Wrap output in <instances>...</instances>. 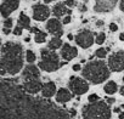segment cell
<instances>
[{"label":"cell","mask_w":124,"mask_h":119,"mask_svg":"<svg viewBox=\"0 0 124 119\" xmlns=\"http://www.w3.org/2000/svg\"><path fill=\"white\" fill-rule=\"evenodd\" d=\"M68 85H70V89L72 90V92L76 95H83L89 90L88 83L78 77H71Z\"/></svg>","instance_id":"cell-8"},{"label":"cell","mask_w":124,"mask_h":119,"mask_svg":"<svg viewBox=\"0 0 124 119\" xmlns=\"http://www.w3.org/2000/svg\"><path fill=\"white\" fill-rule=\"evenodd\" d=\"M22 29H23L22 27L17 26V27L15 28V30H14V34H15V35H21V34H22Z\"/></svg>","instance_id":"cell-28"},{"label":"cell","mask_w":124,"mask_h":119,"mask_svg":"<svg viewBox=\"0 0 124 119\" xmlns=\"http://www.w3.org/2000/svg\"><path fill=\"white\" fill-rule=\"evenodd\" d=\"M83 119H111V108L105 101H96L85 104L82 111Z\"/></svg>","instance_id":"cell-4"},{"label":"cell","mask_w":124,"mask_h":119,"mask_svg":"<svg viewBox=\"0 0 124 119\" xmlns=\"http://www.w3.org/2000/svg\"><path fill=\"white\" fill-rule=\"evenodd\" d=\"M18 26L22 27V28H28V29L31 28V20L23 12L20 14V16H18Z\"/></svg>","instance_id":"cell-19"},{"label":"cell","mask_w":124,"mask_h":119,"mask_svg":"<svg viewBox=\"0 0 124 119\" xmlns=\"http://www.w3.org/2000/svg\"><path fill=\"white\" fill-rule=\"evenodd\" d=\"M29 29H31V30H32V32H33V33H35V34H37V33H39V32H40V30H39V29H38V28H34V27H33V28H29Z\"/></svg>","instance_id":"cell-34"},{"label":"cell","mask_w":124,"mask_h":119,"mask_svg":"<svg viewBox=\"0 0 124 119\" xmlns=\"http://www.w3.org/2000/svg\"><path fill=\"white\" fill-rule=\"evenodd\" d=\"M20 5V0H4L1 4V16L4 18L9 17L11 12H14Z\"/></svg>","instance_id":"cell-11"},{"label":"cell","mask_w":124,"mask_h":119,"mask_svg":"<svg viewBox=\"0 0 124 119\" xmlns=\"http://www.w3.org/2000/svg\"><path fill=\"white\" fill-rule=\"evenodd\" d=\"M27 61H28V63H33L34 61H35V55H34V52L33 51H27Z\"/></svg>","instance_id":"cell-23"},{"label":"cell","mask_w":124,"mask_h":119,"mask_svg":"<svg viewBox=\"0 0 124 119\" xmlns=\"http://www.w3.org/2000/svg\"><path fill=\"white\" fill-rule=\"evenodd\" d=\"M45 40H46V33H44V32H39V33H37L35 34V41L38 43V44H41V43H45Z\"/></svg>","instance_id":"cell-22"},{"label":"cell","mask_w":124,"mask_h":119,"mask_svg":"<svg viewBox=\"0 0 124 119\" xmlns=\"http://www.w3.org/2000/svg\"><path fill=\"white\" fill-rule=\"evenodd\" d=\"M78 55V50L74 46H71L70 44H65L61 49V56L63 57L66 61H71L72 58H74Z\"/></svg>","instance_id":"cell-14"},{"label":"cell","mask_w":124,"mask_h":119,"mask_svg":"<svg viewBox=\"0 0 124 119\" xmlns=\"http://www.w3.org/2000/svg\"><path fill=\"white\" fill-rule=\"evenodd\" d=\"M65 4H66L67 6H70V7H73V6H76V1H74V0H66V1H65Z\"/></svg>","instance_id":"cell-29"},{"label":"cell","mask_w":124,"mask_h":119,"mask_svg":"<svg viewBox=\"0 0 124 119\" xmlns=\"http://www.w3.org/2000/svg\"><path fill=\"white\" fill-rule=\"evenodd\" d=\"M71 115L47 100L31 96L17 82L0 90V119H73Z\"/></svg>","instance_id":"cell-1"},{"label":"cell","mask_w":124,"mask_h":119,"mask_svg":"<svg viewBox=\"0 0 124 119\" xmlns=\"http://www.w3.org/2000/svg\"><path fill=\"white\" fill-rule=\"evenodd\" d=\"M89 102H96V101H99V96L97 95H95V94H93V95H90L89 96Z\"/></svg>","instance_id":"cell-27"},{"label":"cell","mask_w":124,"mask_h":119,"mask_svg":"<svg viewBox=\"0 0 124 119\" xmlns=\"http://www.w3.org/2000/svg\"><path fill=\"white\" fill-rule=\"evenodd\" d=\"M119 9L124 12V0H120V3H119Z\"/></svg>","instance_id":"cell-32"},{"label":"cell","mask_w":124,"mask_h":119,"mask_svg":"<svg viewBox=\"0 0 124 119\" xmlns=\"http://www.w3.org/2000/svg\"><path fill=\"white\" fill-rule=\"evenodd\" d=\"M43 85H44V84H41V82H40L39 79H32V80H26V82H24L23 89H24L28 94L35 95V94H38V92L43 89Z\"/></svg>","instance_id":"cell-12"},{"label":"cell","mask_w":124,"mask_h":119,"mask_svg":"<svg viewBox=\"0 0 124 119\" xmlns=\"http://www.w3.org/2000/svg\"><path fill=\"white\" fill-rule=\"evenodd\" d=\"M105 92L106 94H108V95H112V94H114L116 91H117V84L114 83V82H108L106 85H105Z\"/></svg>","instance_id":"cell-21"},{"label":"cell","mask_w":124,"mask_h":119,"mask_svg":"<svg viewBox=\"0 0 124 119\" xmlns=\"http://www.w3.org/2000/svg\"><path fill=\"white\" fill-rule=\"evenodd\" d=\"M45 3H51V1H55V0H44Z\"/></svg>","instance_id":"cell-41"},{"label":"cell","mask_w":124,"mask_h":119,"mask_svg":"<svg viewBox=\"0 0 124 119\" xmlns=\"http://www.w3.org/2000/svg\"><path fill=\"white\" fill-rule=\"evenodd\" d=\"M39 75H40V74H39V68L35 67V66H33V65H28V66L24 68L23 73H22V77H23L24 80L38 79Z\"/></svg>","instance_id":"cell-15"},{"label":"cell","mask_w":124,"mask_h":119,"mask_svg":"<svg viewBox=\"0 0 124 119\" xmlns=\"http://www.w3.org/2000/svg\"><path fill=\"white\" fill-rule=\"evenodd\" d=\"M120 94L124 96V86H122V88H120Z\"/></svg>","instance_id":"cell-39"},{"label":"cell","mask_w":124,"mask_h":119,"mask_svg":"<svg viewBox=\"0 0 124 119\" xmlns=\"http://www.w3.org/2000/svg\"><path fill=\"white\" fill-rule=\"evenodd\" d=\"M96 26H97V27H102V26H103V22H102V21H97V22H96Z\"/></svg>","instance_id":"cell-35"},{"label":"cell","mask_w":124,"mask_h":119,"mask_svg":"<svg viewBox=\"0 0 124 119\" xmlns=\"http://www.w3.org/2000/svg\"><path fill=\"white\" fill-rule=\"evenodd\" d=\"M105 38H106L105 33H100L99 35H96V40H95V43H97V44H102V43L105 41Z\"/></svg>","instance_id":"cell-26"},{"label":"cell","mask_w":124,"mask_h":119,"mask_svg":"<svg viewBox=\"0 0 124 119\" xmlns=\"http://www.w3.org/2000/svg\"><path fill=\"white\" fill-rule=\"evenodd\" d=\"M83 77L93 84H101L109 77V69L103 61H91L82 71Z\"/></svg>","instance_id":"cell-3"},{"label":"cell","mask_w":124,"mask_h":119,"mask_svg":"<svg viewBox=\"0 0 124 119\" xmlns=\"http://www.w3.org/2000/svg\"><path fill=\"white\" fill-rule=\"evenodd\" d=\"M66 6H67L66 4H62V3L56 4V5L54 6V9H52V14L55 15V17L60 18V17H62V16H65L66 14L71 15V10H68Z\"/></svg>","instance_id":"cell-16"},{"label":"cell","mask_w":124,"mask_h":119,"mask_svg":"<svg viewBox=\"0 0 124 119\" xmlns=\"http://www.w3.org/2000/svg\"><path fill=\"white\" fill-rule=\"evenodd\" d=\"M109 29H111L112 32H116V30L118 29V26H117L116 23H111V24H109Z\"/></svg>","instance_id":"cell-30"},{"label":"cell","mask_w":124,"mask_h":119,"mask_svg":"<svg viewBox=\"0 0 124 119\" xmlns=\"http://www.w3.org/2000/svg\"><path fill=\"white\" fill-rule=\"evenodd\" d=\"M50 16V9L46 5L37 4L33 6V17L37 21H45Z\"/></svg>","instance_id":"cell-10"},{"label":"cell","mask_w":124,"mask_h":119,"mask_svg":"<svg viewBox=\"0 0 124 119\" xmlns=\"http://www.w3.org/2000/svg\"><path fill=\"white\" fill-rule=\"evenodd\" d=\"M118 0H96L94 10L96 12L103 14V12H108L111 10L114 9V6L117 5Z\"/></svg>","instance_id":"cell-9"},{"label":"cell","mask_w":124,"mask_h":119,"mask_svg":"<svg viewBox=\"0 0 124 119\" xmlns=\"http://www.w3.org/2000/svg\"><path fill=\"white\" fill-rule=\"evenodd\" d=\"M68 39H70V40H72V39H73V35H72V34H70V35H68Z\"/></svg>","instance_id":"cell-40"},{"label":"cell","mask_w":124,"mask_h":119,"mask_svg":"<svg viewBox=\"0 0 124 119\" xmlns=\"http://www.w3.org/2000/svg\"><path fill=\"white\" fill-rule=\"evenodd\" d=\"M60 46H62V40L60 39V38H52L50 41H49V45H47V47L50 49V50H56V49H58Z\"/></svg>","instance_id":"cell-20"},{"label":"cell","mask_w":124,"mask_h":119,"mask_svg":"<svg viewBox=\"0 0 124 119\" xmlns=\"http://www.w3.org/2000/svg\"><path fill=\"white\" fill-rule=\"evenodd\" d=\"M56 92V86L52 82H47L43 85V89H41V94H43V97L45 98H50L55 95Z\"/></svg>","instance_id":"cell-17"},{"label":"cell","mask_w":124,"mask_h":119,"mask_svg":"<svg viewBox=\"0 0 124 119\" xmlns=\"http://www.w3.org/2000/svg\"><path fill=\"white\" fill-rule=\"evenodd\" d=\"M40 55L41 61L39 62V68L45 72H55L63 65L60 62L58 55L54 51H50L49 49H43Z\"/></svg>","instance_id":"cell-5"},{"label":"cell","mask_w":124,"mask_h":119,"mask_svg":"<svg viewBox=\"0 0 124 119\" xmlns=\"http://www.w3.org/2000/svg\"><path fill=\"white\" fill-rule=\"evenodd\" d=\"M76 43L83 47V49H88L90 47L95 41H94V34L91 30H88V29H83L80 30L77 35H76Z\"/></svg>","instance_id":"cell-7"},{"label":"cell","mask_w":124,"mask_h":119,"mask_svg":"<svg viewBox=\"0 0 124 119\" xmlns=\"http://www.w3.org/2000/svg\"><path fill=\"white\" fill-rule=\"evenodd\" d=\"M119 39L124 41V33H120V35H119Z\"/></svg>","instance_id":"cell-38"},{"label":"cell","mask_w":124,"mask_h":119,"mask_svg":"<svg viewBox=\"0 0 124 119\" xmlns=\"http://www.w3.org/2000/svg\"><path fill=\"white\" fill-rule=\"evenodd\" d=\"M108 67L113 72H120L124 69V51H117L109 56Z\"/></svg>","instance_id":"cell-6"},{"label":"cell","mask_w":124,"mask_h":119,"mask_svg":"<svg viewBox=\"0 0 124 119\" xmlns=\"http://www.w3.org/2000/svg\"><path fill=\"white\" fill-rule=\"evenodd\" d=\"M0 74L5 75L6 73L15 75L23 67V49L20 44L9 41L1 47V58H0Z\"/></svg>","instance_id":"cell-2"},{"label":"cell","mask_w":124,"mask_h":119,"mask_svg":"<svg viewBox=\"0 0 124 119\" xmlns=\"http://www.w3.org/2000/svg\"><path fill=\"white\" fill-rule=\"evenodd\" d=\"M123 82H124V77H123Z\"/></svg>","instance_id":"cell-42"},{"label":"cell","mask_w":124,"mask_h":119,"mask_svg":"<svg viewBox=\"0 0 124 119\" xmlns=\"http://www.w3.org/2000/svg\"><path fill=\"white\" fill-rule=\"evenodd\" d=\"M72 98V94L67 90V89H60L57 95H56V101L60 103H65L68 102Z\"/></svg>","instance_id":"cell-18"},{"label":"cell","mask_w":124,"mask_h":119,"mask_svg":"<svg viewBox=\"0 0 124 119\" xmlns=\"http://www.w3.org/2000/svg\"><path fill=\"white\" fill-rule=\"evenodd\" d=\"M119 119H124V112H120L119 113Z\"/></svg>","instance_id":"cell-37"},{"label":"cell","mask_w":124,"mask_h":119,"mask_svg":"<svg viewBox=\"0 0 124 119\" xmlns=\"http://www.w3.org/2000/svg\"><path fill=\"white\" fill-rule=\"evenodd\" d=\"M46 29L49 30V33H51L52 35L60 38L62 34H63V30H62V24L57 18H52L49 20V22L46 23Z\"/></svg>","instance_id":"cell-13"},{"label":"cell","mask_w":124,"mask_h":119,"mask_svg":"<svg viewBox=\"0 0 124 119\" xmlns=\"http://www.w3.org/2000/svg\"><path fill=\"white\" fill-rule=\"evenodd\" d=\"M63 23L65 24H68V23H71V16L68 15L67 17H65V20H63Z\"/></svg>","instance_id":"cell-31"},{"label":"cell","mask_w":124,"mask_h":119,"mask_svg":"<svg viewBox=\"0 0 124 119\" xmlns=\"http://www.w3.org/2000/svg\"><path fill=\"white\" fill-rule=\"evenodd\" d=\"M107 51H108V49H99V50H96V56L99 58H103V57H106Z\"/></svg>","instance_id":"cell-24"},{"label":"cell","mask_w":124,"mask_h":119,"mask_svg":"<svg viewBox=\"0 0 124 119\" xmlns=\"http://www.w3.org/2000/svg\"><path fill=\"white\" fill-rule=\"evenodd\" d=\"M11 27H12V20L11 18H8V20H5L4 21V27H3V29H11Z\"/></svg>","instance_id":"cell-25"},{"label":"cell","mask_w":124,"mask_h":119,"mask_svg":"<svg viewBox=\"0 0 124 119\" xmlns=\"http://www.w3.org/2000/svg\"><path fill=\"white\" fill-rule=\"evenodd\" d=\"M84 1H88V0H84Z\"/></svg>","instance_id":"cell-43"},{"label":"cell","mask_w":124,"mask_h":119,"mask_svg":"<svg viewBox=\"0 0 124 119\" xmlns=\"http://www.w3.org/2000/svg\"><path fill=\"white\" fill-rule=\"evenodd\" d=\"M114 102V98H107V103H113Z\"/></svg>","instance_id":"cell-36"},{"label":"cell","mask_w":124,"mask_h":119,"mask_svg":"<svg viewBox=\"0 0 124 119\" xmlns=\"http://www.w3.org/2000/svg\"><path fill=\"white\" fill-rule=\"evenodd\" d=\"M73 71H76V72L80 71V65H74L73 66Z\"/></svg>","instance_id":"cell-33"}]
</instances>
